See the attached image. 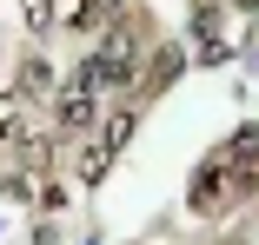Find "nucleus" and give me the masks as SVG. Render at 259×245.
I'll list each match as a JSON object with an SVG mask.
<instances>
[{"label":"nucleus","mask_w":259,"mask_h":245,"mask_svg":"<svg viewBox=\"0 0 259 245\" xmlns=\"http://www.w3.org/2000/svg\"><path fill=\"white\" fill-rule=\"evenodd\" d=\"M93 100H100V86H93V73H87V60H80L73 80H67V100H60V133H87V126H93Z\"/></svg>","instance_id":"f257e3e1"},{"label":"nucleus","mask_w":259,"mask_h":245,"mask_svg":"<svg viewBox=\"0 0 259 245\" xmlns=\"http://www.w3.org/2000/svg\"><path fill=\"white\" fill-rule=\"evenodd\" d=\"M20 93H54V67H47V53H27V60H20Z\"/></svg>","instance_id":"20e7f679"},{"label":"nucleus","mask_w":259,"mask_h":245,"mask_svg":"<svg viewBox=\"0 0 259 245\" xmlns=\"http://www.w3.org/2000/svg\"><path fill=\"white\" fill-rule=\"evenodd\" d=\"M220 245H246V238H220Z\"/></svg>","instance_id":"423d86ee"},{"label":"nucleus","mask_w":259,"mask_h":245,"mask_svg":"<svg viewBox=\"0 0 259 245\" xmlns=\"http://www.w3.org/2000/svg\"><path fill=\"white\" fill-rule=\"evenodd\" d=\"M220 179H226V159L213 153V159L199 166V179H193V206H220V192H226Z\"/></svg>","instance_id":"7ed1b4c3"},{"label":"nucleus","mask_w":259,"mask_h":245,"mask_svg":"<svg viewBox=\"0 0 259 245\" xmlns=\"http://www.w3.org/2000/svg\"><path fill=\"white\" fill-rule=\"evenodd\" d=\"M126 139H133V113L120 106V113L107 119V133H100V146H87V153H80V179H100V172H107V159L120 153Z\"/></svg>","instance_id":"f03ea898"},{"label":"nucleus","mask_w":259,"mask_h":245,"mask_svg":"<svg viewBox=\"0 0 259 245\" xmlns=\"http://www.w3.org/2000/svg\"><path fill=\"white\" fill-rule=\"evenodd\" d=\"M20 20L33 33H47V27H54V0H20Z\"/></svg>","instance_id":"39448f33"}]
</instances>
